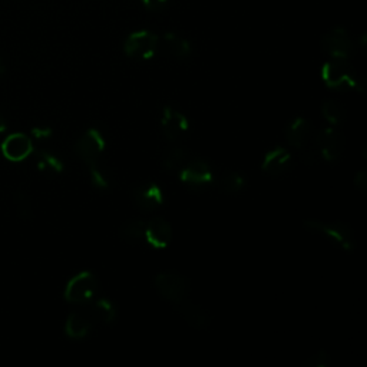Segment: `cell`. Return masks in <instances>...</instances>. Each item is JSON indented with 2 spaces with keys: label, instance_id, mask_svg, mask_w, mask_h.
I'll return each instance as SVG.
<instances>
[{
  "label": "cell",
  "instance_id": "cell-20",
  "mask_svg": "<svg viewBox=\"0 0 367 367\" xmlns=\"http://www.w3.org/2000/svg\"><path fill=\"white\" fill-rule=\"evenodd\" d=\"M89 316L93 321L102 324H110L116 319V306L109 299H98L89 304Z\"/></svg>",
  "mask_w": 367,
  "mask_h": 367
},
{
  "label": "cell",
  "instance_id": "cell-23",
  "mask_svg": "<svg viewBox=\"0 0 367 367\" xmlns=\"http://www.w3.org/2000/svg\"><path fill=\"white\" fill-rule=\"evenodd\" d=\"M321 115L330 127H338L346 119V108L334 99H327L321 105Z\"/></svg>",
  "mask_w": 367,
  "mask_h": 367
},
{
  "label": "cell",
  "instance_id": "cell-11",
  "mask_svg": "<svg viewBox=\"0 0 367 367\" xmlns=\"http://www.w3.org/2000/svg\"><path fill=\"white\" fill-rule=\"evenodd\" d=\"M180 180L190 187H207L214 184V172L208 162L201 160H190L187 165L178 172Z\"/></svg>",
  "mask_w": 367,
  "mask_h": 367
},
{
  "label": "cell",
  "instance_id": "cell-29",
  "mask_svg": "<svg viewBox=\"0 0 367 367\" xmlns=\"http://www.w3.org/2000/svg\"><path fill=\"white\" fill-rule=\"evenodd\" d=\"M354 187L357 191H360L363 195L366 194L367 191V174L364 170L358 171L356 175H354Z\"/></svg>",
  "mask_w": 367,
  "mask_h": 367
},
{
  "label": "cell",
  "instance_id": "cell-16",
  "mask_svg": "<svg viewBox=\"0 0 367 367\" xmlns=\"http://www.w3.org/2000/svg\"><path fill=\"white\" fill-rule=\"evenodd\" d=\"M160 46L170 58L180 62H185L192 55L191 43L177 33H165L162 39H160Z\"/></svg>",
  "mask_w": 367,
  "mask_h": 367
},
{
  "label": "cell",
  "instance_id": "cell-31",
  "mask_svg": "<svg viewBox=\"0 0 367 367\" xmlns=\"http://www.w3.org/2000/svg\"><path fill=\"white\" fill-rule=\"evenodd\" d=\"M6 130H8V120L2 113H0V134L5 133Z\"/></svg>",
  "mask_w": 367,
  "mask_h": 367
},
{
  "label": "cell",
  "instance_id": "cell-27",
  "mask_svg": "<svg viewBox=\"0 0 367 367\" xmlns=\"http://www.w3.org/2000/svg\"><path fill=\"white\" fill-rule=\"evenodd\" d=\"M330 364H331V358L329 353L326 350H319L310 357H307L303 367H329Z\"/></svg>",
  "mask_w": 367,
  "mask_h": 367
},
{
  "label": "cell",
  "instance_id": "cell-1",
  "mask_svg": "<svg viewBox=\"0 0 367 367\" xmlns=\"http://www.w3.org/2000/svg\"><path fill=\"white\" fill-rule=\"evenodd\" d=\"M286 140L290 148H293L299 154L303 162L311 164L316 160V133L309 119H293L286 130Z\"/></svg>",
  "mask_w": 367,
  "mask_h": 367
},
{
  "label": "cell",
  "instance_id": "cell-8",
  "mask_svg": "<svg viewBox=\"0 0 367 367\" xmlns=\"http://www.w3.org/2000/svg\"><path fill=\"white\" fill-rule=\"evenodd\" d=\"M105 147L106 143L102 133L98 130H88L75 143V154L86 167H92L99 164V158L103 154Z\"/></svg>",
  "mask_w": 367,
  "mask_h": 367
},
{
  "label": "cell",
  "instance_id": "cell-6",
  "mask_svg": "<svg viewBox=\"0 0 367 367\" xmlns=\"http://www.w3.org/2000/svg\"><path fill=\"white\" fill-rule=\"evenodd\" d=\"M160 49V38L150 31L133 32L124 43V52L135 61H148L155 56Z\"/></svg>",
  "mask_w": 367,
  "mask_h": 367
},
{
  "label": "cell",
  "instance_id": "cell-28",
  "mask_svg": "<svg viewBox=\"0 0 367 367\" xmlns=\"http://www.w3.org/2000/svg\"><path fill=\"white\" fill-rule=\"evenodd\" d=\"M141 4L150 12H160L167 8L170 0H141Z\"/></svg>",
  "mask_w": 367,
  "mask_h": 367
},
{
  "label": "cell",
  "instance_id": "cell-14",
  "mask_svg": "<svg viewBox=\"0 0 367 367\" xmlns=\"http://www.w3.org/2000/svg\"><path fill=\"white\" fill-rule=\"evenodd\" d=\"M294 164L293 153L287 148L277 147L269 151L263 160V171L272 177H281L287 174Z\"/></svg>",
  "mask_w": 367,
  "mask_h": 367
},
{
  "label": "cell",
  "instance_id": "cell-12",
  "mask_svg": "<svg viewBox=\"0 0 367 367\" xmlns=\"http://www.w3.org/2000/svg\"><path fill=\"white\" fill-rule=\"evenodd\" d=\"M131 197L137 208L144 211L157 210L164 202V192L155 182H141L134 185Z\"/></svg>",
  "mask_w": 367,
  "mask_h": 367
},
{
  "label": "cell",
  "instance_id": "cell-32",
  "mask_svg": "<svg viewBox=\"0 0 367 367\" xmlns=\"http://www.w3.org/2000/svg\"><path fill=\"white\" fill-rule=\"evenodd\" d=\"M6 72V66H5V63H4V61L0 59V76H2L4 73Z\"/></svg>",
  "mask_w": 367,
  "mask_h": 367
},
{
  "label": "cell",
  "instance_id": "cell-13",
  "mask_svg": "<svg viewBox=\"0 0 367 367\" xmlns=\"http://www.w3.org/2000/svg\"><path fill=\"white\" fill-rule=\"evenodd\" d=\"M174 232L171 224L161 217L145 222V241L157 250L167 249L172 242Z\"/></svg>",
  "mask_w": 367,
  "mask_h": 367
},
{
  "label": "cell",
  "instance_id": "cell-19",
  "mask_svg": "<svg viewBox=\"0 0 367 367\" xmlns=\"http://www.w3.org/2000/svg\"><path fill=\"white\" fill-rule=\"evenodd\" d=\"M118 237L131 246H138L145 241V222L141 219L125 221L119 227Z\"/></svg>",
  "mask_w": 367,
  "mask_h": 367
},
{
  "label": "cell",
  "instance_id": "cell-30",
  "mask_svg": "<svg viewBox=\"0 0 367 367\" xmlns=\"http://www.w3.org/2000/svg\"><path fill=\"white\" fill-rule=\"evenodd\" d=\"M32 135L36 140H48L52 137V130L48 127H36L32 130Z\"/></svg>",
  "mask_w": 367,
  "mask_h": 367
},
{
  "label": "cell",
  "instance_id": "cell-26",
  "mask_svg": "<svg viewBox=\"0 0 367 367\" xmlns=\"http://www.w3.org/2000/svg\"><path fill=\"white\" fill-rule=\"evenodd\" d=\"M89 170V175H91V181L92 184L99 188V190H108L109 185H110V181H109V177L108 174L102 170V167L99 164L96 165H92V167H88Z\"/></svg>",
  "mask_w": 367,
  "mask_h": 367
},
{
  "label": "cell",
  "instance_id": "cell-22",
  "mask_svg": "<svg viewBox=\"0 0 367 367\" xmlns=\"http://www.w3.org/2000/svg\"><path fill=\"white\" fill-rule=\"evenodd\" d=\"M188 161H190V155L187 150H184L182 147H172L165 153L162 158V165L167 171L178 174L187 165Z\"/></svg>",
  "mask_w": 367,
  "mask_h": 367
},
{
  "label": "cell",
  "instance_id": "cell-10",
  "mask_svg": "<svg viewBox=\"0 0 367 367\" xmlns=\"http://www.w3.org/2000/svg\"><path fill=\"white\" fill-rule=\"evenodd\" d=\"M321 51L331 59H348L353 52L350 35L343 28H333L321 36Z\"/></svg>",
  "mask_w": 367,
  "mask_h": 367
},
{
  "label": "cell",
  "instance_id": "cell-2",
  "mask_svg": "<svg viewBox=\"0 0 367 367\" xmlns=\"http://www.w3.org/2000/svg\"><path fill=\"white\" fill-rule=\"evenodd\" d=\"M321 79L324 85L330 89L354 88L360 93H363L366 86L364 78H358L357 72L350 65L348 59L330 58V61H327L321 68Z\"/></svg>",
  "mask_w": 367,
  "mask_h": 367
},
{
  "label": "cell",
  "instance_id": "cell-5",
  "mask_svg": "<svg viewBox=\"0 0 367 367\" xmlns=\"http://www.w3.org/2000/svg\"><path fill=\"white\" fill-rule=\"evenodd\" d=\"M98 290L99 281L96 276L91 272H82L68 281L63 297L68 303L86 306L96 299Z\"/></svg>",
  "mask_w": 367,
  "mask_h": 367
},
{
  "label": "cell",
  "instance_id": "cell-15",
  "mask_svg": "<svg viewBox=\"0 0 367 367\" xmlns=\"http://www.w3.org/2000/svg\"><path fill=\"white\" fill-rule=\"evenodd\" d=\"M33 153V143L26 134H12L2 143V154L12 162H22Z\"/></svg>",
  "mask_w": 367,
  "mask_h": 367
},
{
  "label": "cell",
  "instance_id": "cell-21",
  "mask_svg": "<svg viewBox=\"0 0 367 367\" xmlns=\"http://www.w3.org/2000/svg\"><path fill=\"white\" fill-rule=\"evenodd\" d=\"M214 182L222 194H228V195L241 192L244 188H246V184H247L244 175L235 171L221 174L217 180H214Z\"/></svg>",
  "mask_w": 367,
  "mask_h": 367
},
{
  "label": "cell",
  "instance_id": "cell-7",
  "mask_svg": "<svg viewBox=\"0 0 367 367\" xmlns=\"http://www.w3.org/2000/svg\"><path fill=\"white\" fill-rule=\"evenodd\" d=\"M346 140L337 127H326L316 133V148L329 164H336L344 154Z\"/></svg>",
  "mask_w": 367,
  "mask_h": 367
},
{
  "label": "cell",
  "instance_id": "cell-25",
  "mask_svg": "<svg viewBox=\"0 0 367 367\" xmlns=\"http://www.w3.org/2000/svg\"><path fill=\"white\" fill-rule=\"evenodd\" d=\"M16 210L22 219H31L33 217V207L32 200L28 192L19 191L16 194Z\"/></svg>",
  "mask_w": 367,
  "mask_h": 367
},
{
  "label": "cell",
  "instance_id": "cell-3",
  "mask_svg": "<svg viewBox=\"0 0 367 367\" xmlns=\"http://www.w3.org/2000/svg\"><path fill=\"white\" fill-rule=\"evenodd\" d=\"M304 228L311 234L324 237L326 239H329L331 244H334L336 247L341 249L343 252L351 253L356 247L354 232L350 228V225H347L344 222H340V221L324 222V221L309 219L304 222Z\"/></svg>",
  "mask_w": 367,
  "mask_h": 367
},
{
  "label": "cell",
  "instance_id": "cell-17",
  "mask_svg": "<svg viewBox=\"0 0 367 367\" xmlns=\"http://www.w3.org/2000/svg\"><path fill=\"white\" fill-rule=\"evenodd\" d=\"M175 307H177L178 313L182 316V319L185 320V323L188 326H191L192 329H198V330L205 329L211 321L210 313L205 309H202L201 306L188 301V299L184 300L182 303L177 304Z\"/></svg>",
  "mask_w": 367,
  "mask_h": 367
},
{
  "label": "cell",
  "instance_id": "cell-24",
  "mask_svg": "<svg viewBox=\"0 0 367 367\" xmlns=\"http://www.w3.org/2000/svg\"><path fill=\"white\" fill-rule=\"evenodd\" d=\"M38 168L42 171H48L52 174H61L63 172V162L61 161V158H58L55 154L49 153V151H38Z\"/></svg>",
  "mask_w": 367,
  "mask_h": 367
},
{
  "label": "cell",
  "instance_id": "cell-18",
  "mask_svg": "<svg viewBox=\"0 0 367 367\" xmlns=\"http://www.w3.org/2000/svg\"><path fill=\"white\" fill-rule=\"evenodd\" d=\"M92 326H93V320L89 316V313L73 311L68 316L65 321V333L68 337L73 340H81L91 333Z\"/></svg>",
  "mask_w": 367,
  "mask_h": 367
},
{
  "label": "cell",
  "instance_id": "cell-9",
  "mask_svg": "<svg viewBox=\"0 0 367 367\" xmlns=\"http://www.w3.org/2000/svg\"><path fill=\"white\" fill-rule=\"evenodd\" d=\"M160 125L162 135L167 138V141L172 144L184 140L190 131V122L187 116L172 106H165L162 109Z\"/></svg>",
  "mask_w": 367,
  "mask_h": 367
},
{
  "label": "cell",
  "instance_id": "cell-4",
  "mask_svg": "<svg viewBox=\"0 0 367 367\" xmlns=\"http://www.w3.org/2000/svg\"><path fill=\"white\" fill-rule=\"evenodd\" d=\"M154 286L160 297L174 306L182 303L190 296V281L178 272H162L157 274Z\"/></svg>",
  "mask_w": 367,
  "mask_h": 367
}]
</instances>
